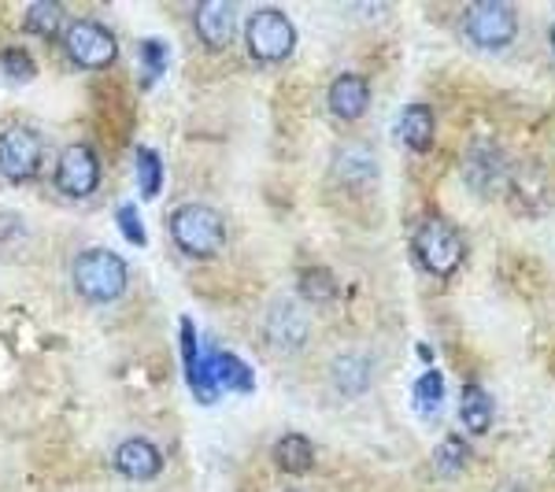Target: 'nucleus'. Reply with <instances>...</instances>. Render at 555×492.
<instances>
[{"mask_svg": "<svg viewBox=\"0 0 555 492\" xmlns=\"http://www.w3.org/2000/svg\"><path fill=\"white\" fill-rule=\"evenodd\" d=\"M70 282L89 303H112L127 293V263L107 248H86L70 263Z\"/></svg>", "mask_w": 555, "mask_h": 492, "instance_id": "nucleus-1", "label": "nucleus"}, {"mask_svg": "<svg viewBox=\"0 0 555 492\" xmlns=\"http://www.w3.org/2000/svg\"><path fill=\"white\" fill-rule=\"evenodd\" d=\"M411 245H415L418 263H423L429 274H437V279H449V274H455V267H460L463 256H467L463 234L452 226L449 219H441V215H426V219L418 222L415 241H411Z\"/></svg>", "mask_w": 555, "mask_h": 492, "instance_id": "nucleus-2", "label": "nucleus"}, {"mask_svg": "<svg viewBox=\"0 0 555 492\" xmlns=\"http://www.w3.org/2000/svg\"><path fill=\"white\" fill-rule=\"evenodd\" d=\"M245 44L256 64H282L297 49V26L278 8H256L245 23Z\"/></svg>", "mask_w": 555, "mask_h": 492, "instance_id": "nucleus-3", "label": "nucleus"}, {"mask_svg": "<svg viewBox=\"0 0 555 492\" xmlns=\"http://www.w3.org/2000/svg\"><path fill=\"white\" fill-rule=\"evenodd\" d=\"M171 237L185 256L208 259L227 241V222L208 204H185L171 215Z\"/></svg>", "mask_w": 555, "mask_h": 492, "instance_id": "nucleus-4", "label": "nucleus"}, {"mask_svg": "<svg viewBox=\"0 0 555 492\" xmlns=\"http://www.w3.org/2000/svg\"><path fill=\"white\" fill-rule=\"evenodd\" d=\"M460 26H463V38L470 44H478L486 52H500L515 41L518 12L512 4H504V0H481V4H470L463 12Z\"/></svg>", "mask_w": 555, "mask_h": 492, "instance_id": "nucleus-5", "label": "nucleus"}, {"mask_svg": "<svg viewBox=\"0 0 555 492\" xmlns=\"http://www.w3.org/2000/svg\"><path fill=\"white\" fill-rule=\"evenodd\" d=\"M463 178L481 196L504 193L507 182H512V167H507L504 148L492 145V141H470L467 152H463Z\"/></svg>", "mask_w": 555, "mask_h": 492, "instance_id": "nucleus-6", "label": "nucleus"}, {"mask_svg": "<svg viewBox=\"0 0 555 492\" xmlns=\"http://www.w3.org/2000/svg\"><path fill=\"white\" fill-rule=\"evenodd\" d=\"M64 44H67V56L86 70H104V67H112L115 56H119V41H115V34L107 30V26L93 23V20L70 23L67 34H64Z\"/></svg>", "mask_w": 555, "mask_h": 492, "instance_id": "nucleus-7", "label": "nucleus"}, {"mask_svg": "<svg viewBox=\"0 0 555 492\" xmlns=\"http://www.w3.org/2000/svg\"><path fill=\"white\" fill-rule=\"evenodd\" d=\"M101 185V159L89 145H70L64 148L56 164V190L70 196V200H82Z\"/></svg>", "mask_w": 555, "mask_h": 492, "instance_id": "nucleus-8", "label": "nucleus"}, {"mask_svg": "<svg viewBox=\"0 0 555 492\" xmlns=\"http://www.w3.org/2000/svg\"><path fill=\"white\" fill-rule=\"evenodd\" d=\"M41 167V138L26 127H8L0 133V174L26 182Z\"/></svg>", "mask_w": 555, "mask_h": 492, "instance_id": "nucleus-9", "label": "nucleus"}, {"mask_svg": "<svg viewBox=\"0 0 555 492\" xmlns=\"http://www.w3.org/2000/svg\"><path fill=\"white\" fill-rule=\"evenodd\" d=\"M193 30L204 49L222 52L230 41H234L237 8L230 4V0H204V4H196V12H193Z\"/></svg>", "mask_w": 555, "mask_h": 492, "instance_id": "nucleus-10", "label": "nucleus"}, {"mask_svg": "<svg viewBox=\"0 0 555 492\" xmlns=\"http://www.w3.org/2000/svg\"><path fill=\"white\" fill-rule=\"evenodd\" d=\"M115 470L127 481H152L159 470H164V455L145 437H130V441L119 444L115 452Z\"/></svg>", "mask_w": 555, "mask_h": 492, "instance_id": "nucleus-11", "label": "nucleus"}, {"mask_svg": "<svg viewBox=\"0 0 555 492\" xmlns=\"http://www.w3.org/2000/svg\"><path fill=\"white\" fill-rule=\"evenodd\" d=\"M267 341L282 352H293L308 341V315L297 308V303H274L271 315H267Z\"/></svg>", "mask_w": 555, "mask_h": 492, "instance_id": "nucleus-12", "label": "nucleus"}, {"mask_svg": "<svg viewBox=\"0 0 555 492\" xmlns=\"http://www.w3.org/2000/svg\"><path fill=\"white\" fill-rule=\"evenodd\" d=\"M326 104H330V112H334L337 119H345V122L360 119V115L366 112V104H371L366 78L363 75H337L334 86H330Z\"/></svg>", "mask_w": 555, "mask_h": 492, "instance_id": "nucleus-13", "label": "nucleus"}, {"mask_svg": "<svg viewBox=\"0 0 555 492\" xmlns=\"http://www.w3.org/2000/svg\"><path fill=\"white\" fill-rule=\"evenodd\" d=\"M182 363H185V378H190L196 400L211 404V400L219 397V386L208 378V366H204V355H201V348H196V329L190 319H182Z\"/></svg>", "mask_w": 555, "mask_h": 492, "instance_id": "nucleus-14", "label": "nucleus"}, {"mask_svg": "<svg viewBox=\"0 0 555 492\" xmlns=\"http://www.w3.org/2000/svg\"><path fill=\"white\" fill-rule=\"evenodd\" d=\"M400 141L411 148V152H429L434 145V133H437V119H434V107L429 104H408L404 115H400Z\"/></svg>", "mask_w": 555, "mask_h": 492, "instance_id": "nucleus-15", "label": "nucleus"}, {"mask_svg": "<svg viewBox=\"0 0 555 492\" xmlns=\"http://www.w3.org/2000/svg\"><path fill=\"white\" fill-rule=\"evenodd\" d=\"M374 381V366L363 352H345L334 360V386L345 392V397H363Z\"/></svg>", "mask_w": 555, "mask_h": 492, "instance_id": "nucleus-16", "label": "nucleus"}, {"mask_svg": "<svg viewBox=\"0 0 555 492\" xmlns=\"http://www.w3.org/2000/svg\"><path fill=\"white\" fill-rule=\"evenodd\" d=\"M204 366H208V378L215 381V386L253 392V381H256V378H253V371H248V366L237 360V355H230V352H211V355H204Z\"/></svg>", "mask_w": 555, "mask_h": 492, "instance_id": "nucleus-17", "label": "nucleus"}, {"mask_svg": "<svg viewBox=\"0 0 555 492\" xmlns=\"http://www.w3.org/2000/svg\"><path fill=\"white\" fill-rule=\"evenodd\" d=\"M274 463L282 474L300 478V474H308L315 467V449H311V441L304 433H285L282 441L274 444Z\"/></svg>", "mask_w": 555, "mask_h": 492, "instance_id": "nucleus-18", "label": "nucleus"}, {"mask_svg": "<svg viewBox=\"0 0 555 492\" xmlns=\"http://www.w3.org/2000/svg\"><path fill=\"white\" fill-rule=\"evenodd\" d=\"M334 174L341 178L345 185H366L374 174H378V164H374L371 148H363V145H348V148L337 152Z\"/></svg>", "mask_w": 555, "mask_h": 492, "instance_id": "nucleus-19", "label": "nucleus"}, {"mask_svg": "<svg viewBox=\"0 0 555 492\" xmlns=\"http://www.w3.org/2000/svg\"><path fill=\"white\" fill-rule=\"evenodd\" d=\"M460 418H463V426H467L474 437L489 433V426H492V397H489V392L481 386H467V392H463Z\"/></svg>", "mask_w": 555, "mask_h": 492, "instance_id": "nucleus-20", "label": "nucleus"}, {"mask_svg": "<svg viewBox=\"0 0 555 492\" xmlns=\"http://www.w3.org/2000/svg\"><path fill=\"white\" fill-rule=\"evenodd\" d=\"M411 400H415V407L423 411V415H434V411L444 404V374L426 371L423 378H415V386H411Z\"/></svg>", "mask_w": 555, "mask_h": 492, "instance_id": "nucleus-21", "label": "nucleus"}, {"mask_svg": "<svg viewBox=\"0 0 555 492\" xmlns=\"http://www.w3.org/2000/svg\"><path fill=\"white\" fill-rule=\"evenodd\" d=\"M60 23H64V8H60L56 0H38V4H30V12H26V30L38 34V38H52V34L60 30Z\"/></svg>", "mask_w": 555, "mask_h": 492, "instance_id": "nucleus-22", "label": "nucleus"}, {"mask_svg": "<svg viewBox=\"0 0 555 492\" xmlns=\"http://www.w3.org/2000/svg\"><path fill=\"white\" fill-rule=\"evenodd\" d=\"M159 185H164V159L152 148H138V190L145 200L159 196Z\"/></svg>", "mask_w": 555, "mask_h": 492, "instance_id": "nucleus-23", "label": "nucleus"}, {"mask_svg": "<svg viewBox=\"0 0 555 492\" xmlns=\"http://www.w3.org/2000/svg\"><path fill=\"white\" fill-rule=\"evenodd\" d=\"M467 455H470L467 441H463L460 433H449L441 441V449H437L434 463H437V470H441V474H460L463 467H467Z\"/></svg>", "mask_w": 555, "mask_h": 492, "instance_id": "nucleus-24", "label": "nucleus"}, {"mask_svg": "<svg viewBox=\"0 0 555 492\" xmlns=\"http://www.w3.org/2000/svg\"><path fill=\"white\" fill-rule=\"evenodd\" d=\"M300 293L308 300H334V293H337V282H334V274L326 271V267H308V271L300 274Z\"/></svg>", "mask_w": 555, "mask_h": 492, "instance_id": "nucleus-25", "label": "nucleus"}, {"mask_svg": "<svg viewBox=\"0 0 555 492\" xmlns=\"http://www.w3.org/2000/svg\"><path fill=\"white\" fill-rule=\"evenodd\" d=\"M0 70L15 82H26V78H34V60L23 49H4L0 52Z\"/></svg>", "mask_w": 555, "mask_h": 492, "instance_id": "nucleus-26", "label": "nucleus"}, {"mask_svg": "<svg viewBox=\"0 0 555 492\" xmlns=\"http://www.w3.org/2000/svg\"><path fill=\"white\" fill-rule=\"evenodd\" d=\"M115 222H119L122 237H127L130 245H145V226H141V215L133 204H122V208L115 211Z\"/></svg>", "mask_w": 555, "mask_h": 492, "instance_id": "nucleus-27", "label": "nucleus"}, {"mask_svg": "<svg viewBox=\"0 0 555 492\" xmlns=\"http://www.w3.org/2000/svg\"><path fill=\"white\" fill-rule=\"evenodd\" d=\"M141 56H145V64H152V70H164L167 44L164 41H141Z\"/></svg>", "mask_w": 555, "mask_h": 492, "instance_id": "nucleus-28", "label": "nucleus"}, {"mask_svg": "<svg viewBox=\"0 0 555 492\" xmlns=\"http://www.w3.org/2000/svg\"><path fill=\"white\" fill-rule=\"evenodd\" d=\"M548 41H552V52H555V23H552V30H548Z\"/></svg>", "mask_w": 555, "mask_h": 492, "instance_id": "nucleus-29", "label": "nucleus"}]
</instances>
